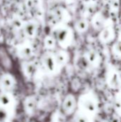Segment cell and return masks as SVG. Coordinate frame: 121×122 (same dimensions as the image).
<instances>
[{"label":"cell","instance_id":"1","mask_svg":"<svg viewBox=\"0 0 121 122\" xmlns=\"http://www.w3.org/2000/svg\"><path fill=\"white\" fill-rule=\"evenodd\" d=\"M79 106L81 112L92 117L98 112V101L94 94L88 93L81 96L79 99Z\"/></svg>","mask_w":121,"mask_h":122},{"label":"cell","instance_id":"2","mask_svg":"<svg viewBox=\"0 0 121 122\" xmlns=\"http://www.w3.org/2000/svg\"><path fill=\"white\" fill-rule=\"evenodd\" d=\"M106 82L110 89L113 90H118L121 89V83L119 76V71L111 69L107 74Z\"/></svg>","mask_w":121,"mask_h":122},{"label":"cell","instance_id":"3","mask_svg":"<svg viewBox=\"0 0 121 122\" xmlns=\"http://www.w3.org/2000/svg\"><path fill=\"white\" fill-rule=\"evenodd\" d=\"M0 66L6 70L13 67V60L5 46L0 44Z\"/></svg>","mask_w":121,"mask_h":122},{"label":"cell","instance_id":"4","mask_svg":"<svg viewBox=\"0 0 121 122\" xmlns=\"http://www.w3.org/2000/svg\"><path fill=\"white\" fill-rule=\"evenodd\" d=\"M77 105V102L75 97L70 94L67 95L63 99L62 104V109L66 115H70L73 114L76 109Z\"/></svg>","mask_w":121,"mask_h":122},{"label":"cell","instance_id":"5","mask_svg":"<svg viewBox=\"0 0 121 122\" xmlns=\"http://www.w3.org/2000/svg\"><path fill=\"white\" fill-rule=\"evenodd\" d=\"M0 84L4 89L6 91H11L14 89L16 82L11 76L9 74H5L1 77Z\"/></svg>","mask_w":121,"mask_h":122},{"label":"cell","instance_id":"6","mask_svg":"<svg viewBox=\"0 0 121 122\" xmlns=\"http://www.w3.org/2000/svg\"><path fill=\"white\" fill-rule=\"evenodd\" d=\"M115 38V31L111 27L105 28L100 35V39L103 43H110Z\"/></svg>","mask_w":121,"mask_h":122},{"label":"cell","instance_id":"7","mask_svg":"<svg viewBox=\"0 0 121 122\" xmlns=\"http://www.w3.org/2000/svg\"><path fill=\"white\" fill-rule=\"evenodd\" d=\"M113 108L115 114L121 118V89L117 90L113 97Z\"/></svg>","mask_w":121,"mask_h":122},{"label":"cell","instance_id":"8","mask_svg":"<svg viewBox=\"0 0 121 122\" xmlns=\"http://www.w3.org/2000/svg\"><path fill=\"white\" fill-rule=\"evenodd\" d=\"M86 61H88V63L91 65L93 66H97L99 64L100 61V58H99V55L98 54L97 52L94 51H91L87 54L86 56Z\"/></svg>","mask_w":121,"mask_h":122},{"label":"cell","instance_id":"9","mask_svg":"<svg viewBox=\"0 0 121 122\" xmlns=\"http://www.w3.org/2000/svg\"><path fill=\"white\" fill-rule=\"evenodd\" d=\"M44 65H45V66L48 71H53L55 70V69H56V60L54 59V58L53 56H51L50 55L45 56V58L44 59Z\"/></svg>","mask_w":121,"mask_h":122},{"label":"cell","instance_id":"10","mask_svg":"<svg viewBox=\"0 0 121 122\" xmlns=\"http://www.w3.org/2000/svg\"><path fill=\"white\" fill-rule=\"evenodd\" d=\"M104 20H105L104 17L101 14L98 13L96 14L93 20V24L94 27H96V29H101L104 24Z\"/></svg>","mask_w":121,"mask_h":122},{"label":"cell","instance_id":"11","mask_svg":"<svg viewBox=\"0 0 121 122\" xmlns=\"http://www.w3.org/2000/svg\"><path fill=\"white\" fill-rule=\"evenodd\" d=\"M25 107L26 109V111L29 112H32L34 111L36 107V100L34 97H29L26 99L25 102Z\"/></svg>","mask_w":121,"mask_h":122},{"label":"cell","instance_id":"12","mask_svg":"<svg viewBox=\"0 0 121 122\" xmlns=\"http://www.w3.org/2000/svg\"><path fill=\"white\" fill-rule=\"evenodd\" d=\"M76 122H91V117L87 115L86 114L80 112L76 115L75 117Z\"/></svg>","mask_w":121,"mask_h":122},{"label":"cell","instance_id":"13","mask_svg":"<svg viewBox=\"0 0 121 122\" xmlns=\"http://www.w3.org/2000/svg\"><path fill=\"white\" fill-rule=\"evenodd\" d=\"M11 103V98L6 93L0 94V104L2 107L9 106Z\"/></svg>","mask_w":121,"mask_h":122},{"label":"cell","instance_id":"14","mask_svg":"<svg viewBox=\"0 0 121 122\" xmlns=\"http://www.w3.org/2000/svg\"><path fill=\"white\" fill-rule=\"evenodd\" d=\"M55 60H56V63L57 64L61 66V65H63L65 64V62L66 61V57L63 53L59 52V53H57Z\"/></svg>","mask_w":121,"mask_h":122},{"label":"cell","instance_id":"15","mask_svg":"<svg viewBox=\"0 0 121 122\" xmlns=\"http://www.w3.org/2000/svg\"><path fill=\"white\" fill-rule=\"evenodd\" d=\"M36 71V66L34 64H28L26 66V71L29 76H33Z\"/></svg>","mask_w":121,"mask_h":122},{"label":"cell","instance_id":"16","mask_svg":"<svg viewBox=\"0 0 121 122\" xmlns=\"http://www.w3.org/2000/svg\"><path fill=\"white\" fill-rule=\"evenodd\" d=\"M113 51L116 56L121 58V41H118L113 45Z\"/></svg>","mask_w":121,"mask_h":122},{"label":"cell","instance_id":"17","mask_svg":"<svg viewBox=\"0 0 121 122\" xmlns=\"http://www.w3.org/2000/svg\"><path fill=\"white\" fill-rule=\"evenodd\" d=\"M110 6H111V11H113V13H116L117 11L118 10V7H119V1L118 0H111Z\"/></svg>","mask_w":121,"mask_h":122},{"label":"cell","instance_id":"18","mask_svg":"<svg viewBox=\"0 0 121 122\" xmlns=\"http://www.w3.org/2000/svg\"><path fill=\"white\" fill-rule=\"evenodd\" d=\"M31 54H32V50L29 47L24 48L21 51V55L23 56V57H25V58L30 57Z\"/></svg>","mask_w":121,"mask_h":122},{"label":"cell","instance_id":"19","mask_svg":"<svg viewBox=\"0 0 121 122\" xmlns=\"http://www.w3.org/2000/svg\"><path fill=\"white\" fill-rule=\"evenodd\" d=\"M88 26V24L85 20H81L78 22V29L81 31H84L87 29Z\"/></svg>","mask_w":121,"mask_h":122},{"label":"cell","instance_id":"20","mask_svg":"<svg viewBox=\"0 0 121 122\" xmlns=\"http://www.w3.org/2000/svg\"><path fill=\"white\" fill-rule=\"evenodd\" d=\"M7 117V114L6 111L0 108V121H4Z\"/></svg>","mask_w":121,"mask_h":122},{"label":"cell","instance_id":"21","mask_svg":"<svg viewBox=\"0 0 121 122\" xmlns=\"http://www.w3.org/2000/svg\"><path fill=\"white\" fill-rule=\"evenodd\" d=\"M109 122H121V118L118 116L116 114H113V116L111 118V120L109 121Z\"/></svg>","mask_w":121,"mask_h":122},{"label":"cell","instance_id":"22","mask_svg":"<svg viewBox=\"0 0 121 122\" xmlns=\"http://www.w3.org/2000/svg\"><path fill=\"white\" fill-rule=\"evenodd\" d=\"M119 76H120V80H121V71H119Z\"/></svg>","mask_w":121,"mask_h":122},{"label":"cell","instance_id":"23","mask_svg":"<svg viewBox=\"0 0 121 122\" xmlns=\"http://www.w3.org/2000/svg\"><path fill=\"white\" fill-rule=\"evenodd\" d=\"M106 122V121H105V122Z\"/></svg>","mask_w":121,"mask_h":122}]
</instances>
